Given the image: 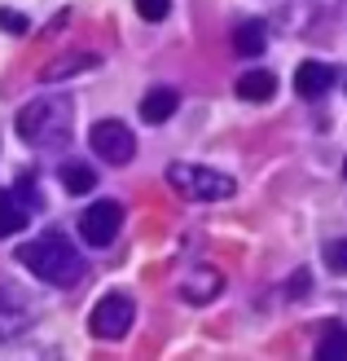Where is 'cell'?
<instances>
[{
    "mask_svg": "<svg viewBox=\"0 0 347 361\" xmlns=\"http://www.w3.org/2000/svg\"><path fill=\"white\" fill-rule=\"evenodd\" d=\"M70 133H75V106H70V97H35L18 115V137L27 146L62 150L70 141Z\"/></svg>",
    "mask_w": 347,
    "mask_h": 361,
    "instance_id": "cell-1",
    "label": "cell"
},
{
    "mask_svg": "<svg viewBox=\"0 0 347 361\" xmlns=\"http://www.w3.org/2000/svg\"><path fill=\"white\" fill-rule=\"evenodd\" d=\"M18 260H23V269H31L40 282L49 286H75L84 278V260L80 251L70 247L62 233H40V238H31L18 247Z\"/></svg>",
    "mask_w": 347,
    "mask_h": 361,
    "instance_id": "cell-2",
    "label": "cell"
},
{
    "mask_svg": "<svg viewBox=\"0 0 347 361\" xmlns=\"http://www.w3.org/2000/svg\"><path fill=\"white\" fill-rule=\"evenodd\" d=\"M168 185L176 194L194 198V203H220V198H233V176L225 172H211V168H198V164H172L168 168Z\"/></svg>",
    "mask_w": 347,
    "mask_h": 361,
    "instance_id": "cell-3",
    "label": "cell"
},
{
    "mask_svg": "<svg viewBox=\"0 0 347 361\" xmlns=\"http://www.w3.org/2000/svg\"><path fill=\"white\" fill-rule=\"evenodd\" d=\"M132 317H137L132 295L111 291V295H101V300L93 304V313H88V331H93L97 339H123L127 326H132Z\"/></svg>",
    "mask_w": 347,
    "mask_h": 361,
    "instance_id": "cell-4",
    "label": "cell"
},
{
    "mask_svg": "<svg viewBox=\"0 0 347 361\" xmlns=\"http://www.w3.org/2000/svg\"><path fill=\"white\" fill-rule=\"evenodd\" d=\"M88 141H93L97 159H106L111 168L132 164V154H137V137H132V128H127V123H119V119H101V123H93Z\"/></svg>",
    "mask_w": 347,
    "mask_h": 361,
    "instance_id": "cell-5",
    "label": "cell"
},
{
    "mask_svg": "<svg viewBox=\"0 0 347 361\" xmlns=\"http://www.w3.org/2000/svg\"><path fill=\"white\" fill-rule=\"evenodd\" d=\"M119 229H123V203H115V198H97L80 216V233L88 247H111L119 238Z\"/></svg>",
    "mask_w": 347,
    "mask_h": 361,
    "instance_id": "cell-6",
    "label": "cell"
},
{
    "mask_svg": "<svg viewBox=\"0 0 347 361\" xmlns=\"http://www.w3.org/2000/svg\"><path fill=\"white\" fill-rule=\"evenodd\" d=\"M35 317V304L18 291V286H0V344L5 339H18Z\"/></svg>",
    "mask_w": 347,
    "mask_h": 361,
    "instance_id": "cell-7",
    "label": "cell"
},
{
    "mask_svg": "<svg viewBox=\"0 0 347 361\" xmlns=\"http://www.w3.org/2000/svg\"><path fill=\"white\" fill-rule=\"evenodd\" d=\"M31 203H23L13 190H0V238H13V233H23L27 221H31Z\"/></svg>",
    "mask_w": 347,
    "mask_h": 361,
    "instance_id": "cell-8",
    "label": "cell"
},
{
    "mask_svg": "<svg viewBox=\"0 0 347 361\" xmlns=\"http://www.w3.org/2000/svg\"><path fill=\"white\" fill-rule=\"evenodd\" d=\"M176 106H180L176 88L158 84V88H150V93L141 97V119H145V123H168V119L176 115Z\"/></svg>",
    "mask_w": 347,
    "mask_h": 361,
    "instance_id": "cell-9",
    "label": "cell"
},
{
    "mask_svg": "<svg viewBox=\"0 0 347 361\" xmlns=\"http://www.w3.org/2000/svg\"><path fill=\"white\" fill-rule=\"evenodd\" d=\"M330 84H334V66H325V62H303L295 71L299 97H321V93H330Z\"/></svg>",
    "mask_w": 347,
    "mask_h": 361,
    "instance_id": "cell-10",
    "label": "cell"
},
{
    "mask_svg": "<svg viewBox=\"0 0 347 361\" xmlns=\"http://www.w3.org/2000/svg\"><path fill=\"white\" fill-rule=\"evenodd\" d=\"M220 286H225V278L215 274V269H194L180 291H185V300H189V304H211L215 295H220Z\"/></svg>",
    "mask_w": 347,
    "mask_h": 361,
    "instance_id": "cell-11",
    "label": "cell"
},
{
    "mask_svg": "<svg viewBox=\"0 0 347 361\" xmlns=\"http://www.w3.org/2000/svg\"><path fill=\"white\" fill-rule=\"evenodd\" d=\"M272 93H277V75L272 71H246L237 80V97L242 102H272Z\"/></svg>",
    "mask_w": 347,
    "mask_h": 361,
    "instance_id": "cell-12",
    "label": "cell"
},
{
    "mask_svg": "<svg viewBox=\"0 0 347 361\" xmlns=\"http://www.w3.org/2000/svg\"><path fill=\"white\" fill-rule=\"evenodd\" d=\"M58 180L66 185V194H88V190L97 185L93 168H88V164H80V159H66V164L58 168Z\"/></svg>",
    "mask_w": 347,
    "mask_h": 361,
    "instance_id": "cell-13",
    "label": "cell"
},
{
    "mask_svg": "<svg viewBox=\"0 0 347 361\" xmlns=\"http://www.w3.org/2000/svg\"><path fill=\"white\" fill-rule=\"evenodd\" d=\"M97 66V53H62L58 62H49L44 66V80H66V75H75V71H93Z\"/></svg>",
    "mask_w": 347,
    "mask_h": 361,
    "instance_id": "cell-14",
    "label": "cell"
},
{
    "mask_svg": "<svg viewBox=\"0 0 347 361\" xmlns=\"http://www.w3.org/2000/svg\"><path fill=\"white\" fill-rule=\"evenodd\" d=\"M317 357L321 361H347V326L343 322H325V335L317 344Z\"/></svg>",
    "mask_w": 347,
    "mask_h": 361,
    "instance_id": "cell-15",
    "label": "cell"
},
{
    "mask_svg": "<svg viewBox=\"0 0 347 361\" xmlns=\"http://www.w3.org/2000/svg\"><path fill=\"white\" fill-rule=\"evenodd\" d=\"M233 49L242 53V58L264 53V23H237V31H233Z\"/></svg>",
    "mask_w": 347,
    "mask_h": 361,
    "instance_id": "cell-16",
    "label": "cell"
},
{
    "mask_svg": "<svg viewBox=\"0 0 347 361\" xmlns=\"http://www.w3.org/2000/svg\"><path fill=\"white\" fill-rule=\"evenodd\" d=\"M137 13L145 23H163V18L172 13V0H137Z\"/></svg>",
    "mask_w": 347,
    "mask_h": 361,
    "instance_id": "cell-17",
    "label": "cell"
},
{
    "mask_svg": "<svg viewBox=\"0 0 347 361\" xmlns=\"http://www.w3.org/2000/svg\"><path fill=\"white\" fill-rule=\"evenodd\" d=\"M325 264H330V274H347V238L325 247Z\"/></svg>",
    "mask_w": 347,
    "mask_h": 361,
    "instance_id": "cell-18",
    "label": "cell"
},
{
    "mask_svg": "<svg viewBox=\"0 0 347 361\" xmlns=\"http://www.w3.org/2000/svg\"><path fill=\"white\" fill-rule=\"evenodd\" d=\"M0 27L13 31V35H23V31H27V18H23V13H13V9H0Z\"/></svg>",
    "mask_w": 347,
    "mask_h": 361,
    "instance_id": "cell-19",
    "label": "cell"
},
{
    "mask_svg": "<svg viewBox=\"0 0 347 361\" xmlns=\"http://www.w3.org/2000/svg\"><path fill=\"white\" fill-rule=\"evenodd\" d=\"M290 295H295V300L308 295V274H295V278H290Z\"/></svg>",
    "mask_w": 347,
    "mask_h": 361,
    "instance_id": "cell-20",
    "label": "cell"
},
{
    "mask_svg": "<svg viewBox=\"0 0 347 361\" xmlns=\"http://www.w3.org/2000/svg\"><path fill=\"white\" fill-rule=\"evenodd\" d=\"M343 172H347V164H343Z\"/></svg>",
    "mask_w": 347,
    "mask_h": 361,
    "instance_id": "cell-21",
    "label": "cell"
}]
</instances>
